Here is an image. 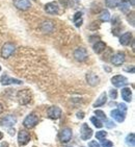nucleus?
<instances>
[{
	"mask_svg": "<svg viewBox=\"0 0 135 147\" xmlns=\"http://www.w3.org/2000/svg\"><path fill=\"white\" fill-rule=\"evenodd\" d=\"M17 98L20 105H25L27 103H29L31 100V93L30 91L25 89V90H21L17 93Z\"/></svg>",
	"mask_w": 135,
	"mask_h": 147,
	"instance_id": "obj_1",
	"label": "nucleus"
},
{
	"mask_svg": "<svg viewBox=\"0 0 135 147\" xmlns=\"http://www.w3.org/2000/svg\"><path fill=\"white\" fill-rule=\"evenodd\" d=\"M130 2H131V5L132 6L135 5V0H130Z\"/></svg>",
	"mask_w": 135,
	"mask_h": 147,
	"instance_id": "obj_40",
	"label": "nucleus"
},
{
	"mask_svg": "<svg viewBox=\"0 0 135 147\" xmlns=\"http://www.w3.org/2000/svg\"><path fill=\"white\" fill-rule=\"evenodd\" d=\"M47 115H48V117L50 119L55 120V119H58L59 117L61 116V110L57 108V107H51L47 111Z\"/></svg>",
	"mask_w": 135,
	"mask_h": 147,
	"instance_id": "obj_13",
	"label": "nucleus"
},
{
	"mask_svg": "<svg viewBox=\"0 0 135 147\" xmlns=\"http://www.w3.org/2000/svg\"><path fill=\"white\" fill-rule=\"evenodd\" d=\"M120 9L123 13H128L130 11V4L128 2H122L120 4Z\"/></svg>",
	"mask_w": 135,
	"mask_h": 147,
	"instance_id": "obj_27",
	"label": "nucleus"
},
{
	"mask_svg": "<svg viewBox=\"0 0 135 147\" xmlns=\"http://www.w3.org/2000/svg\"><path fill=\"white\" fill-rule=\"evenodd\" d=\"M105 48H106V44H105L104 42H102V41H98V42H96V44L93 46V49L96 53H101L102 51L105 50Z\"/></svg>",
	"mask_w": 135,
	"mask_h": 147,
	"instance_id": "obj_21",
	"label": "nucleus"
},
{
	"mask_svg": "<svg viewBox=\"0 0 135 147\" xmlns=\"http://www.w3.org/2000/svg\"><path fill=\"white\" fill-rule=\"evenodd\" d=\"M92 137H93V129L88 127V125L86 123H83L81 125V129H80V138H81V140L86 141Z\"/></svg>",
	"mask_w": 135,
	"mask_h": 147,
	"instance_id": "obj_5",
	"label": "nucleus"
},
{
	"mask_svg": "<svg viewBox=\"0 0 135 147\" xmlns=\"http://www.w3.org/2000/svg\"><path fill=\"white\" fill-rule=\"evenodd\" d=\"M106 127L107 128H113V127H116V125L114 124V122L111 121V120H106Z\"/></svg>",
	"mask_w": 135,
	"mask_h": 147,
	"instance_id": "obj_32",
	"label": "nucleus"
},
{
	"mask_svg": "<svg viewBox=\"0 0 135 147\" xmlns=\"http://www.w3.org/2000/svg\"><path fill=\"white\" fill-rule=\"evenodd\" d=\"M107 101V94L105 93H102L99 98L97 99V101L94 103V108H99V107H102V105H104Z\"/></svg>",
	"mask_w": 135,
	"mask_h": 147,
	"instance_id": "obj_20",
	"label": "nucleus"
},
{
	"mask_svg": "<svg viewBox=\"0 0 135 147\" xmlns=\"http://www.w3.org/2000/svg\"><path fill=\"white\" fill-rule=\"evenodd\" d=\"M86 80H87V82L92 86V87H95V86H97L99 84L100 78H99L98 75H96L95 73L90 72V73L86 74Z\"/></svg>",
	"mask_w": 135,
	"mask_h": 147,
	"instance_id": "obj_17",
	"label": "nucleus"
},
{
	"mask_svg": "<svg viewBox=\"0 0 135 147\" xmlns=\"http://www.w3.org/2000/svg\"><path fill=\"white\" fill-rule=\"evenodd\" d=\"M126 72H131V73H134V66H131V68H125Z\"/></svg>",
	"mask_w": 135,
	"mask_h": 147,
	"instance_id": "obj_37",
	"label": "nucleus"
},
{
	"mask_svg": "<svg viewBox=\"0 0 135 147\" xmlns=\"http://www.w3.org/2000/svg\"><path fill=\"white\" fill-rule=\"evenodd\" d=\"M111 82L116 88H124L125 86H127L129 84L128 78L123 75H116L111 78Z\"/></svg>",
	"mask_w": 135,
	"mask_h": 147,
	"instance_id": "obj_4",
	"label": "nucleus"
},
{
	"mask_svg": "<svg viewBox=\"0 0 135 147\" xmlns=\"http://www.w3.org/2000/svg\"><path fill=\"white\" fill-rule=\"evenodd\" d=\"M122 2H128V0H122Z\"/></svg>",
	"mask_w": 135,
	"mask_h": 147,
	"instance_id": "obj_42",
	"label": "nucleus"
},
{
	"mask_svg": "<svg viewBox=\"0 0 135 147\" xmlns=\"http://www.w3.org/2000/svg\"><path fill=\"white\" fill-rule=\"evenodd\" d=\"M122 98L124 99L126 102H131L132 100V91L130 88H125L122 89Z\"/></svg>",
	"mask_w": 135,
	"mask_h": 147,
	"instance_id": "obj_19",
	"label": "nucleus"
},
{
	"mask_svg": "<svg viewBox=\"0 0 135 147\" xmlns=\"http://www.w3.org/2000/svg\"><path fill=\"white\" fill-rule=\"evenodd\" d=\"M101 146L103 147H112L113 146V143L111 141H109V140H105V139H103V140H101Z\"/></svg>",
	"mask_w": 135,
	"mask_h": 147,
	"instance_id": "obj_30",
	"label": "nucleus"
},
{
	"mask_svg": "<svg viewBox=\"0 0 135 147\" xmlns=\"http://www.w3.org/2000/svg\"><path fill=\"white\" fill-rule=\"evenodd\" d=\"M0 71H1V66H0Z\"/></svg>",
	"mask_w": 135,
	"mask_h": 147,
	"instance_id": "obj_43",
	"label": "nucleus"
},
{
	"mask_svg": "<svg viewBox=\"0 0 135 147\" xmlns=\"http://www.w3.org/2000/svg\"><path fill=\"white\" fill-rule=\"evenodd\" d=\"M72 136H73V131L70 127H65L62 128L59 133V140L62 143H68L72 139Z\"/></svg>",
	"mask_w": 135,
	"mask_h": 147,
	"instance_id": "obj_6",
	"label": "nucleus"
},
{
	"mask_svg": "<svg viewBox=\"0 0 135 147\" xmlns=\"http://www.w3.org/2000/svg\"><path fill=\"white\" fill-rule=\"evenodd\" d=\"M77 118L83 119L84 118V113H83V112H78V113H77Z\"/></svg>",
	"mask_w": 135,
	"mask_h": 147,
	"instance_id": "obj_35",
	"label": "nucleus"
},
{
	"mask_svg": "<svg viewBox=\"0 0 135 147\" xmlns=\"http://www.w3.org/2000/svg\"><path fill=\"white\" fill-rule=\"evenodd\" d=\"M29 141H30V135L25 130H20L18 134V143L20 146L26 145Z\"/></svg>",
	"mask_w": 135,
	"mask_h": 147,
	"instance_id": "obj_11",
	"label": "nucleus"
},
{
	"mask_svg": "<svg viewBox=\"0 0 135 147\" xmlns=\"http://www.w3.org/2000/svg\"><path fill=\"white\" fill-rule=\"evenodd\" d=\"M109 96H110V98H111V99H116V97H118V91H116V89L110 90Z\"/></svg>",
	"mask_w": 135,
	"mask_h": 147,
	"instance_id": "obj_31",
	"label": "nucleus"
},
{
	"mask_svg": "<svg viewBox=\"0 0 135 147\" xmlns=\"http://www.w3.org/2000/svg\"><path fill=\"white\" fill-rule=\"evenodd\" d=\"M106 136H107V133L105 130H100V131H98L96 134V138L98 140H103V139L106 138Z\"/></svg>",
	"mask_w": 135,
	"mask_h": 147,
	"instance_id": "obj_28",
	"label": "nucleus"
},
{
	"mask_svg": "<svg viewBox=\"0 0 135 147\" xmlns=\"http://www.w3.org/2000/svg\"><path fill=\"white\" fill-rule=\"evenodd\" d=\"M118 110L121 111V112H123L124 114H126V112H127V110H128V108H127V105H125V103H120L118 105Z\"/></svg>",
	"mask_w": 135,
	"mask_h": 147,
	"instance_id": "obj_33",
	"label": "nucleus"
},
{
	"mask_svg": "<svg viewBox=\"0 0 135 147\" xmlns=\"http://www.w3.org/2000/svg\"><path fill=\"white\" fill-rule=\"evenodd\" d=\"M45 11L50 15H55L58 14L59 7L58 4L56 2H49L45 5Z\"/></svg>",
	"mask_w": 135,
	"mask_h": 147,
	"instance_id": "obj_15",
	"label": "nucleus"
},
{
	"mask_svg": "<svg viewBox=\"0 0 135 147\" xmlns=\"http://www.w3.org/2000/svg\"><path fill=\"white\" fill-rule=\"evenodd\" d=\"M74 57L76 61L78 62H84L85 59L88 57V53H87V50L83 47H79L76 50L74 51Z\"/></svg>",
	"mask_w": 135,
	"mask_h": 147,
	"instance_id": "obj_8",
	"label": "nucleus"
},
{
	"mask_svg": "<svg viewBox=\"0 0 135 147\" xmlns=\"http://www.w3.org/2000/svg\"><path fill=\"white\" fill-rule=\"evenodd\" d=\"M9 135H11V136H14V135H15V129H9Z\"/></svg>",
	"mask_w": 135,
	"mask_h": 147,
	"instance_id": "obj_38",
	"label": "nucleus"
},
{
	"mask_svg": "<svg viewBox=\"0 0 135 147\" xmlns=\"http://www.w3.org/2000/svg\"><path fill=\"white\" fill-rule=\"evenodd\" d=\"M14 5L19 9L26 11L31 7V3L29 0H14Z\"/></svg>",
	"mask_w": 135,
	"mask_h": 147,
	"instance_id": "obj_12",
	"label": "nucleus"
},
{
	"mask_svg": "<svg viewBox=\"0 0 135 147\" xmlns=\"http://www.w3.org/2000/svg\"><path fill=\"white\" fill-rule=\"evenodd\" d=\"M112 119H114L116 121H118V123H122V122L125 121V114L123 112H121L120 110H113L111 111L110 113Z\"/></svg>",
	"mask_w": 135,
	"mask_h": 147,
	"instance_id": "obj_16",
	"label": "nucleus"
},
{
	"mask_svg": "<svg viewBox=\"0 0 135 147\" xmlns=\"http://www.w3.org/2000/svg\"><path fill=\"white\" fill-rule=\"evenodd\" d=\"M39 123V117L35 114H29L23 121V125L26 128H32Z\"/></svg>",
	"mask_w": 135,
	"mask_h": 147,
	"instance_id": "obj_2",
	"label": "nucleus"
},
{
	"mask_svg": "<svg viewBox=\"0 0 135 147\" xmlns=\"http://www.w3.org/2000/svg\"><path fill=\"white\" fill-rule=\"evenodd\" d=\"M15 49H16V46L13 43H9V42L5 43L3 45L2 49H1V57L3 59H9L11 54L14 53Z\"/></svg>",
	"mask_w": 135,
	"mask_h": 147,
	"instance_id": "obj_3",
	"label": "nucleus"
},
{
	"mask_svg": "<svg viewBox=\"0 0 135 147\" xmlns=\"http://www.w3.org/2000/svg\"><path fill=\"white\" fill-rule=\"evenodd\" d=\"M125 59H126V55L124 52H116L111 57L110 62L114 66H121L125 63Z\"/></svg>",
	"mask_w": 135,
	"mask_h": 147,
	"instance_id": "obj_9",
	"label": "nucleus"
},
{
	"mask_svg": "<svg viewBox=\"0 0 135 147\" xmlns=\"http://www.w3.org/2000/svg\"><path fill=\"white\" fill-rule=\"evenodd\" d=\"M16 123H17V118L15 116H13V115H7V116L0 119V125L4 126V127L14 126Z\"/></svg>",
	"mask_w": 135,
	"mask_h": 147,
	"instance_id": "obj_7",
	"label": "nucleus"
},
{
	"mask_svg": "<svg viewBox=\"0 0 135 147\" xmlns=\"http://www.w3.org/2000/svg\"><path fill=\"white\" fill-rule=\"evenodd\" d=\"M126 144L128 145V146H130V147H134V145H135V136H134V134L133 133H131V134H129L128 136L126 137Z\"/></svg>",
	"mask_w": 135,
	"mask_h": 147,
	"instance_id": "obj_23",
	"label": "nucleus"
},
{
	"mask_svg": "<svg viewBox=\"0 0 135 147\" xmlns=\"http://www.w3.org/2000/svg\"><path fill=\"white\" fill-rule=\"evenodd\" d=\"M95 115H97V118H100V119H103V120H106V115L103 111H100V110H96L95 111Z\"/></svg>",
	"mask_w": 135,
	"mask_h": 147,
	"instance_id": "obj_29",
	"label": "nucleus"
},
{
	"mask_svg": "<svg viewBox=\"0 0 135 147\" xmlns=\"http://www.w3.org/2000/svg\"><path fill=\"white\" fill-rule=\"evenodd\" d=\"M90 121H92V123L98 128H101L102 126H103V123H102V122L99 120V118H97V117H92V118H90Z\"/></svg>",
	"mask_w": 135,
	"mask_h": 147,
	"instance_id": "obj_26",
	"label": "nucleus"
},
{
	"mask_svg": "<svg viewBox=\"0 0 135 147\" xmlns=\"http://www.w3.org/2000/svg\"><path fill=\"white\" fill-rule=\"evenodd\" d=\"M0 82L2 86H9V85H21L23 84L22 80L17 78H11L9 77L7 74H3L1 76V79H0Z\"/></svg>",
	"mask_w": 135,
	"mask_h": 147,
	"instance_id": "obj_10",
	"label": "nucleus"
},
{
	"mask_svg": "<svg viewBox=\"0 0 135 147\" xmlns=\"http://www.w3.org/2000/svg\"><path fill=\"white\" fill-rule=\"evenodd\" d=\"M94 40L100 41V37H98V36H92V37H90V42H94Z\"/></svg>",
	"mask_w": 135,
	"mask_h": 147,
	"instance_id": "obj_36",
	"label": "nucleus"
},
{
	"mask_svg": "<svg viewBox=\"0 0 135 147\" xmlns=\"http://www.w3.org/2000/svg\"><path fill=\"white\" fill-rule=\"evenodd\" d=\"M2 138H3V134L1 133V131H0V140H1Z\"/></svg>",
	"mask_w": 135,
	"mask_h": 147,
	"instance_id": "obj_41",
	"label": "nucleus"
},
{
	"mask_svg": "<svg viewBox=\"0 0 135 147\" xmlns=\"http://www.w3.org/2000/svg\"><path fill=\"white\" fill-rule=\"evenodd\" d=\"M100 20H101L102 22H108L110 20V13L107 9H104V11H102L101 14H100Z\"/></svg>",
	"mask_w": 135,
	"mask_h": 147,
	"instance_id": "obj_24",
	"label": "nucleus"
},
{
	"mask_svg": "<svg viewBox=\"0 0 135 147\" xmlns=\"http://www.w3.org/2000/svg\"><path fill=\"white\" fill-rule=\"evenodd\" d=\"M88 147H101V145L97 143V141H90L88 143Z\"/></svg>",
	"mask_w": 135,
	"mask_h": 147,
	"instance_id": "obj_34",
	"label": "nucleus"
},
{
	"mask_svg": "<svg viewBox=\"0 0 135 147\" xmlns=\"http://www.w3.org/2000/svg\"><path fill=\"white\" fill-rule=\"evenodd\" d=\"M132 42V32H125L120 37V43L122 45L127 46Z\"/></svg>",
	"mask_w": 135,
	"mask_h": 147,
	"instance_id": "obj_18",
	"label": "nucleus"
},
{
	"mask_svg": "<svg viewBox=\"0 0 135 147\" xmlns=\"http://www.w3.org/2000/svg\"><path fill=\"white\" fill-rule=\"evenodd\" d=\"M106 6L109 9H114L120 4V0H105Z\"/></svg>",
	"mask_w": 135,
	"mask_h": 147,
	"instance_id": "obj_25",
	"label": "nucleus"
},
{
	"mask_svg": "<svg viewBox=\"0 0 135 147\" xmlns=\"http://www.w3.org/2000/svg\"><path fill=\"white\" fill-rule=\"evenodd\" d=\"M54 22L53 21H50V20H48V21H45V22L42 23V25H41V30L44 32V34H50V32H52L54 29Z\"/></svg>",
	"mask_w": 135,
	"mask_h": 147,
	"instance_id": "obj_14",
	"label": "nucleus"
},
{
	"mask_svg": "<svg viewBox=\"0 0 135 147\" xmlns=\"http://www.w3.org/2000/svg\"><path fill=\"white\" fill-rule=\"evenodd\" d=\"M3 110H4V109H3V105H1V103H0V114H2Z\"/></svg>",
	"mask_w": 135,
	"mask_h": 147,
	"instance_id": "obj_39",
	"label": "nucleus"
},
{
	"mask_svg": "<svg viewBox=\"0 0 135 147\" xmlns=\"http://www.w3.org/2000/svg\"><path fill=\"white\" fill-rule=\"evenodd\" d=\"M73 22H74V24H75V26H76V27H80V26L82 25L83 20H82V13H81V11H77L76 14L74 15Z\"/></svg>",
	"mask_w": 135,
	"mask_h": 147,
	"instance_id": "obj_22",
	"label": "nucleus"
}]
</instances>
